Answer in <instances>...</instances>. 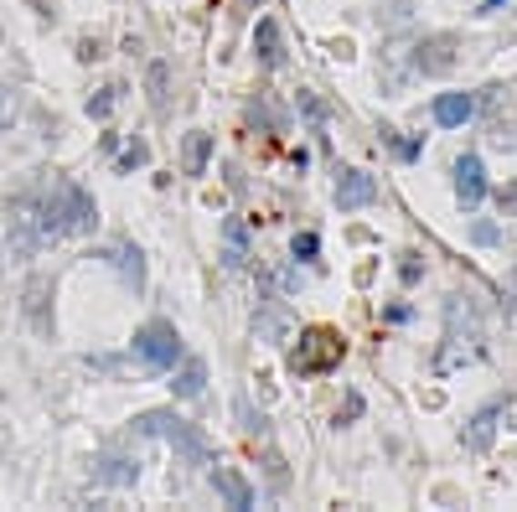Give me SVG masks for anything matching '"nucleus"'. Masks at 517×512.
Returning a JSON list of instances; mask_svg holds the SVG:
<instances>
[{"label":"nucleus","mask_w":517,"mask_h":512,"mask_svg":"<svg viewBox=\"0 0 517 512\" xmlns=\"http://www.w3.org/2000/svg\"><path fill=\"white\" fill-rule=\"evenodd\" d=\"M290 249H295V259H316L321 254V239H316V233H295Z\"/></svg>","instance_id":"obj_24"},{"label":"nucleus","mask_w":517,"mask_h":512,"mask_svg":"<svg viewBox=\"0 0 517 512\" xmlns=\"http://www.w3.org/2000/svg\"><path fill=\"white\" fill-rule=\"evenodd\" d=\"M212 486H218V497H223L228 507H238V512L254 507V486H248L243 471H233V466H212Z\"/></svg>","instance_id":"obj_9"},{"label":"nucleus","mask_w":517,"mask_h":512,"mask_svg":"<svg viewBox=\"0 0 517 512\" xmlns=\"http://www.w3.org/2000/svg\"><path fill=\"white\" fill-rule=\"evenodd\" d=\"M497 202H502V212L512 218V212H517V187H502V197H497Z\"/></svg>","instance_id":"obj_25"},{"label":"nucleus","mask_w":517,"mask_h":512,"mask_svg":"<svg viewBox=\"0 0 517 512\" xmlns=\"http://www.w3.org/2000/svg\"><path fill=\"white\" fill-rule=\"evenodd\" d=\"M248 5H264V0H248Z\"/></svg>","instance_id":"obj_28"},{"label":"nucleus","mask_w":517,"mask_h":512,"mask_svg":"<svg viewBox=\"0 0 517 512\" xmlns=\"http://www.w3.org/2000/svg\"><path fill=\"white\" fill-rule=\"evenodd\" d=\"M357 415H362V399H357V394H352V399H347V409H341V415H337V425H347V419H357Z\"/></svg>","instance_id":"obj_26"},{"label":"nucleus","mask_w":517,"mask_h":512,"mask_svg":"<svg viewBox=\"0 0 517 512\" xmlns=\"http://www.w3.org/2000/svg\"><path fill=\"white\" fill-rule=\"evenodd\" d=\"M98 481H114V486H125V481H135V471H129V461H104Z\"/></svg>","instance_id":"obj_20"},{"label":"nucleus","mask_w":517,"mask_h":512,"mask_svg":"<svg viewBox=\"0 0 517 512\" xmlns=\"http://www.w3.org/2000/svg\"><path fill=\"white\" fill-rule=\"evenodd\" d=\"M492 5H502V0H486V5H482V11H492Z\"/></svg>","instance_id":"obj_27"},{"label":"nucleus","mask_w":517,"mask_h":512,"mask_svg":"<svg viewBox=\"0 0 517 512\" xmlns=\"http://www.w3.org/2000/svg\"><path fill=\"white\" fill-rule=\"evenodd\" d=\"M420 274H424L420 254H399V280H404V285H420Z\"/></svg>","instance_id":"obj_22"},{"label":"nucleus","mask_w":517,"mask_h":512,"mask_svg":"<svg viewBox=\"0 0 517 512\" xmlns=\"http://www.w3.org/2000/svg\"><path fill=\"white\" fill-rule=\"evenodd\" d=\"M451 36H435V42H424L420 47V67L424 73H445V67H451Z\"/></svg>","instance_id":"obj_17"},{"label":"nucleus","mask_w":517,"mask_h":512,"mask_svg":"<svg viewBox=\"0 0 517 512\" xmlns=\"http://www.w3.org/2000/svg\"><path fill=\"white\" fill-rule=\"evenodd\" d=\"M146 435H161V440H171V445H181L192 461H208V440L187 425V419H177V415H140L135 419Z\"/></svg>","instance_id":"obj_5"},{"label":"nucleus","mask_w":517,"mask_h":512,"mask_svg":"<svg viewBox=\"0 0 517 512\" xmlns=\"http://www.w3.org/2000/svg\"><path fill=\"white\" fill-rule=\"evenodd\" d=\"M341 357H347V336H341L337 326H306V332L295 336L285 368H290L295 378H321V373L341 368Z\"/></svg>","instance_id":"obj_2"},{"label":"nucleus","mask_w":517,"mask_h":512,"mask_svg":"<svg viewBox=\"0 0 517 512\" xmlns=\"http://www.w3.org/2000/svg\"><path fill=\"white\" fill-rule=\"evenodd\" d=\"M223 264L228 270H243V264H248V233H243V223L238 218H228L223 223Z\"/></svg>","instance_id":"obj_14"},{"label":"nucleus","mask_w":517,"mask_h":512,"mask_svg":"<svg viewBox=\"0 0 517 512\" xmlns=\"http://www.w3.org/2000/svg\"><path fill=\"white\" fill-rule=\"evenodd\" d=\"M5 239H11V254L16 259H32L42 249V223H36V192L16 197L5 208Z\"/></svg>","instance_id":"obj_4"},{"label":"nucleus","mask_w":517,"mask_h":512,"mask_svg":"<svg viewBox=\"0 0 517 512\" xmlns=\"http://www.w3.org/2000/svg\"><path fill=\"white\" fill-rule=\"evenodd\" d=\"M21 311H26V321H32L36 336H52V280L47 274H32V280H26Z\"/></svg>","instance_id":"obj_6"},{"label":"nucleus","mask_w":517,"mask_h":512,"mask_svg":"<svg viewBox=\"0 0 517 512\" xmlns=\"http://www.w3.org/2000/svg\"><path fill=\"white\" fill-rule=\"evenodd\" d=\"M135 357L146 363V368H177L181 357V332L171 326V321H146L140 332H135Z\"/></svg>","instance_id":"obj_3"},{"label":"nucleus","mask_w":517,"mask_h":512,"mask_svg":"<svg viewBox=\"0 0 517 512\" xmlns=\"http://www.w3.org/2000/svg\"><path fill=\"white\" fill-rule=\"evenodd\" d=\"M119 94H125L119 83H109V88H98V94L88 98V114H94V119H109V114H114V104H119Z\"/></svg>","instance_id":"obj_19"},{"label":"nucleus","mask_w":517,"mask_h":512,"mask_svg":"<svg viewBox=\"0 0 517 512\" xmlns=\"http://www.w3.org/2000/svg\"><path fill=\"white\" fill-rule=\"evenodd\" d=\"M497 415H502V404H486L482 415L471 419V430L461 435V440H466L471 450H486V445H492V435H497Z\"/></svg>","instance_id":"obj_16"},{"label":"nucleus","mask_w":517,"mask_h":512,"mask_svg":"<svg viewBox=\"0 0 517 512\" xmlns=\"http://www.w3.org/2000/svg\"><path fill=\"white\" fill-rule=\"evenodd\" d=\"M254 57L269 67V73H275V67H285V42H279V21L275 16H264L254 26Z\"/></svg>","instance_id":"obj_10"},{"label":"nucleus","mask_w":517,"mask_h":512,"mask_svg":"<svg viewBox=\"0 0 517 512\" xmlns=\"http://www.w3.org/2000/svg\"><path fill=\"white\" fill-rule=\"evenodd\" d=\"M471 114H476V98L471 94H440L435 98V125H445V129L466 125Z\"/></svg>","instance_id":"obj_12"},{"label":"nucleus","mask_w":517,"mask_h":512,"mask_svg":"<svg viewBox=\"0 0 517 512\" xmlns=\"http://www.w3.org/2000/svg\"><path fill=\"white\" fill-rule=\"evenodd\" d=\"M36 223H42V243H57L73 233H94L98 208L78 181H52L47 192H36Z\"/></svg>","instance_id":"obj_1"},{"label":"nucleus","mask_w":517,"mask_h":512,"mask_svg":"<svg viewBox=\"0 0 517 512\" xmlns=\"http://www.w3.org/2000/svg\"><path fill=\"white\" fill-rule=\"evenodd\" d=\"M146 160H150V145H146V140H135L125 156H119V171H135V166H146Z\"/></svg>","instance_id":"obj_21"},{"label":"nucleus","mask_w":517,"mask_h":512,"mask_svg":"<svg viewBox=\"0 0 517 512\" xmlns=\"http://www.w3.org/2000/svg\"><path fill=\"white\" fill-rule=\"evenodd\" d=\"M171 388H177V399H197V394L208 388V363H202V357H187Z\"/></svg>","instance_id":"obj_15"},{"label":"nucleus","mask_w":517,"mask_h":512,"mask_svg":"<svg viewBox=\"0 0 517 512\" xmlns=\"http://www.w3.org/2000/svg\"><path fill=\"white\" fill-rule=\"evenodd\" d=\"M455 197H461V208H476L486 197V166L482 156H461L455 160Z\"/></svg>","instance_id":"obj_7"},{"label":"nucleus","mask_w":517,"mask_h":512,"mask_svg":"<svg viewBox=\"0 0 517 512\" xmlns=\"http://www.w3.org/2000/svg\"><path fill=\"white\" fill-rule=\"evenodd\" d=\"M208 160H212V135L208 129H192V135L181 140V171H187V177H202Z\"/></svg>","instance_id":"obj_11"},{"label":"nucleus","mask_w":517,"mask_h":512,"mask_svg":"<svg viewBox=\"0 0 517 512\" xmlns=\"http://www.w3.org/2000/svg\"><path fill=\"white\" fill-rule=\"evenodd\" d=\"M119 259H125V274L135 280V285H140V280H146V264H140V249H129V243H125V249H119Z\"/></svg>","instance_id":"obj_23"},{"label":"nucleus","mask_w":517,"mask_h":512,"mask_svg":"<svg viewBox=\"0 0 517 512\" xmlns=\"http://www.w3.org/2000/svg\"><path fill=\"white\" fill-rule=\"evenodd\" d=\"M21 114V88L16 83H0V129H11Z\"/></svg>","instance_id":"obj_18"},{"label":"nucleus","mask_w":517,"mask_h":512,"mask_svg":"<svg viewBox=\"0 0 517 512\" xmlns=\"http://www.w3.org/2000/svg\"><path fill=\"white\" fill-rule=\"evenodd\" d=\"M146 94H150V109L156 114H166L171 109V63H150V73H146Z\"/></svg>","instance_id":"obj_13"},{"label":"nucleus","mask_w":517,"mask_h":512,"mask_svg":"<svg viewBox=\"0 0 517 512\" xmlns=\"http://www.w3.org/2000/svg\"><path fill=\"white\" fill-rule=\"evenodd\" d=\"M368 202H378V181H372L368 171H341V181H337V208H341V212H357V208H368Z\"/></svg>","instance_id":"obj_8"},{"label":"nucleus","mask_w":517,"mask_h":512,"mask_svg":"<svg viewBox=\"0 0 517 512\" xmlns=\"http://www.w3.org/2000/svg\"><path fill=\"white\" fill-rule=\"evenodd\" d=\"M512 285H517V270H512Z\"/></svg>","instance_id":"obj_29"}]
</instances>
